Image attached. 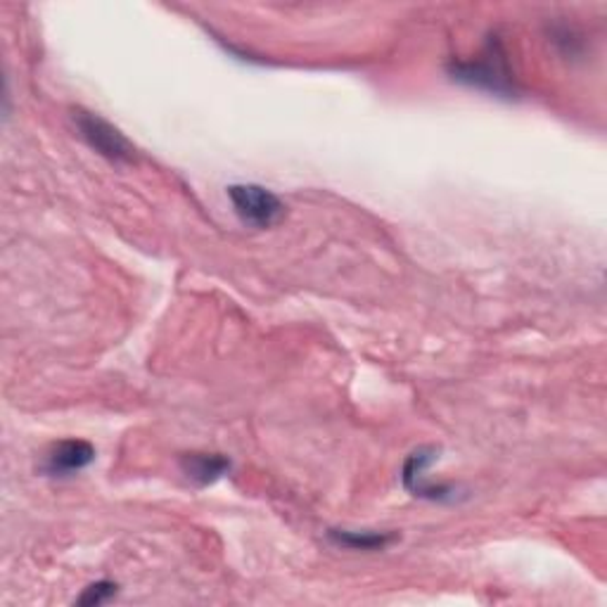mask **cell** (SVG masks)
<instances>
[{"instance_id": "obj_1", "label": "cell", "mask_w": 607, "mask_h": 607, "mask_svg": "<svg viewBox=\"0 0 607 607\" xmlns=\"http://www.w3.org/2000/svg\"><path fill=\"white\" fill-rule=\"evenodd\" d=\"M74 124L78 129V136H82L100 157L109 159V162L129 164L136 159V148L131 146V140L126 138L117 126H111L107 119L95 115V111L74 109Z\"/></svg>"}, {"instance_id": "obj_2", "label": "cell", "mask_w": 607, "mask_h": 607, "mask_svg": "<svg viewBox=\"0 0 607 607\" xmlns=\"http://www.w3.org/2000/svg\"><path fill=\"white\" fill-rule=\"evenodd\" d=\"M228 200L233 204L237 219L249 228L266 231L270 226H276V223L285 216V206L280 198L262 185H254V183L231 185Z\"/></svg>"}, {"instance_id": "obj_3", "label": "cell", "mask_w": 607, "mask_h": 607, "mask_svg": "<svg viewBox=\"0 0 607 607\" xmlns=\"http://www.w3.org/2000/svg\"><path fill=\"white\" fill-rule=\"evenodd\" d=\"M451 74L462 84H470L477 88H489L493 93L510 95L515 90L513 76H510V72L505 67V60L497 51L487 53L482 60H477V62H468V65H456Z\"/></svg>"}, {"instance_id": "obj_4", "label": "cell", "mask_w": 607, "mask_h": 607, "mask_svg": "<svg viewBox=\"0 0 607 607\" xmlns=\"http://www.w3.org/2000/svg\"><path fill=\"white\" fill-rule=\"evenodd\" d=\"M437 458H439V451L433 449V446H429V449H418L415 454H411L406 466H404V487L413 493V497H420V499L456 501L458 493L454 487L425 482V470L433 466Z\"/></svg>"}, {"instance_id": "obj_5", "label": "cell", "mask_w": 607, "mask_h": 607, "mask_svg": "<svg viewBox=\"0 0 607 607\" xmlns=\"http://www.w3.org/2000/svg\"><path fill=\"white\" fill-rule=\"evenodd\" d=\"M95 460L93 444L82 439H65L53 446V451L45 456L43 472L47 477H72L76 472L86 470Z\"/></svg>"}, {"instance_id": "obj_6", "label": "cell", "mask_w": 607, "mask_h": 607, "mask_svg": "<svg viewBox=\"0 0 607 607\" xmlns=\"http://www.w3.org/2000/svg\"><path fill=\"white\" fill-rule=\"evenodd\" d=\"M181 470L188 482L210 487L233 470V462L221 454H185L181 456Z\"/></svg>"}, {"instance_id": "obj_7", "label": "cell", "mask_w": 607, "mask_h": 607, "mask_svg": "<svg viewBox=\"0 0 607 607\" xmlns=\"http://www.w3.org/2000/svg\"><path fill=\"white\" fill-rule=\"evenodd\" d=\"M328 539L334 546L349 551H385L396 541V534L390 532H349V530H330Z\"/></svg>"}, {"instance_id": "obj_8", "label": "cell", "mask_w": 607, "mask_h": 607, "mask_svg": "<svg viewBox=\"0 0 607 607\" xmlns=\"http://www.w3.org/2000/svg\"><path fill=\"white\" fill-rule=\"evenodd\" d=\"M117 590H119V584H115V582H107V579L95 582L84 588V594L78 596L76 603L78 605H103V603L115 598Z\"/></svg>"}]
</instances>
